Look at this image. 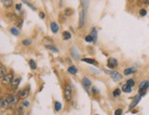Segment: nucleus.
Listing matches in <instances>:
<instances>
[{"mask_svg": "<svg viewBox=\"0 0 149 115\" xmlns=\"http://www.w3.org/2000/svg\"><path fill=\"white\" fill-rule=\"evenodd\" d=\"M64 95L66 101H70L72 99V89L70 86H66L64 90Z\"/></svg>", "mask_w": 149, "mask_h": 115, "instance_id": "1", "label": "nucleus"}, {"mask_svg": "<svg viewBox=\"0 0 149 115\" xmlns=\"http://www.w3.org/2000/svg\"><path fill=\"white\" fill-rule=\"evenodd\" d=\"M106 73L110 74V76H111L112 80H114V81H119V80H121L122 78H123V76H122V75L120 73H118V72H116V71H107L105 70Z\"/></svg>", "mask_w": 149, "mask_h": 115, "instance_id": "2", "label": "nucleus"}, {"mask_svg": "<svg viewBox=\"0 0 149 115\" xmlns=\"http://www.w3.org/2000/svg\"><path fill=\"white\" fill-rule=\"evenodd\" d=\"M6 100H7L9 106H15L16 104L18 103V98L15 95H8L6 98Z\"/></svg>", "mask_w": 149, "mask_h": 115, "instance_id": "3", "label": "nucleus"}, {"mask_svg": "<svg viewBox=\"0 0 149 115\" xmlns=\"http://www.w3.org/2000/svg\"><path fill=\"white\" fill-rule=\"evenodd\" d=\"M148 87H149L148 80H145V81H143L142 83H141L140 86H139V89H140V96H143L145 94V90H146V89Z\"/></svg>", "mask_w": 149, "mask_h": 115, "instance_id": "4", "label": "nucleus"}, {"mask_svg": "<svg viewBox=\"0 0 149 115\" xmlns=\"http://www.w3.org/2000/svg\"><path fill=\"white\" fill-rule=\"evenodd\" d=\"M3 78L2 79L3 84H8V83H11L12 80L14 79L13 75H12V74H7V75H6L4 78Z\"/></svg>", "mask_w": 149, "mask_h": 115, "instance_id": "5", "label": "nucleus"}, {"mask_svg": "<svg viewBox=\"0 0 149 115\" xmlns=\"http://www.w3.org/2000/svg\"><path fill=\"white\" fill-rule=\"evenodd\" d=\"M117 64H118V61L116 59L110 58V59L108 60V66L110 67V68H114L115 66H117Z\"/></svg>", "mask_w": 149, "mask_h": 115, "instance_id": "6", "label": "nucleus"}, {"mask_svg": "<svg viewBox=\"0 0 149 115\" xmlns=\"http://www.w3.org/2000/svg\"><path fill=\"white\" fill-rule=\"evenodd\" d=\"M29 89H22V90H20V92H18V97L20 98V99H25V98L28 97L29 95Z\"/></svg>", "mask_w": 149, "mask_h": 115, "instance_id": "7", "label": "nucleus"}, {"mask_svg": "<svg viewBox=\"0 0 149 115\" xmlns=\"http://www.w3.org/2000/svg\"><path fill=\"white\" fill-rule=\"evenodd\" d=\"M20 78H14L12 80V82L10 83V86L12 89H17L20 85Z\"/></svg>", "mask_w": 149, "mask_h": 115, "instance_id": "8", "label": "nucleus"}, {"mask_svg": "<svg viewBox=\"0 0 149 115\" xmlns=\"http://www.w3.org/2000/svg\"><path fill=\"white\" fill-rule=\"evenodd\" d=\"M51 30L53 31V33H57L58 31H59V26L56 22H52L51 23Z\"/></svg>", "mask_w": 149, "mask_h": 115, "instance_id": "9", "label": "nucleus"}, {"mask_svg": "<svg viewBox=\"0 0 149 115\" xmlns=\"http://www.w3.org/2000/svg\"><path fill=\"white\" fill-rule=\"evenodd\" d=\"M140 99H141V96H140V95L134 98V100H133V102H132L131 105H130V110H131V109H133V108H134V107H135L136 105H137V103H138V102H139Z\"/></svg>", "mask_w": 149, "mask_h": 115, "instance_id": "10", "label": "nucleus"}, {"mask_svg": "<svg viewBox=\"0 0 149 115\" xmlns=\"http://www.w3.org/2000/svg\"><path fill=\"white\" fill-rule=\"evenodd\" d=\"M84 18H85V12L82 11L80 13V17H79V23H78V28H81L84 24Z\"/></svg>", "mask_w": 149, "mask_h": 115, "instance_id": "11", "label": "nucleus"}, {"mask_svg": "<svg viewBox=\"0 0 149 115\" xmlns=\"http://www.w3.org/2000/svg\"><path fill=\"white\" fill-rule=\"evenodd\" d=\"M82 83H83V85L86 87V88H88V87H89L90 85H91V81H90L88 78H83V79H82Z\"/></svg>", "mask_w": 149, "mask_h": 115, "instance_id": "12", "label": "nucleus"}, {"mask_svg": "<svg viewBox=\"0 0 149 115\" xmlns=\"http://www.w3.org/2000/svg\"><path fill=\"white\" fill-rule=\"evenodd\" d=\"M82 61L85 63H88V64H98V63L95 61V60L93 59H89V58H84V59H82Z\"/></svg>", "mask_w": 149, "mask_h": 115, "instance_id": "13", "label": "nucleus"}, {"mask_svg": "<svg viewBox=\"0 0 149 115\" xmlns=\"http://www.w3.org/2000/svg\"><path fill=\"white\" fill-rule=\"evenodd\" d=\"M68 72L70 74H73V75H76L77 72V68L74 66V65H71V66L68 68Z\"/></svg>", "mask_w": 149, "mask_h": 115, "instance_id": "14", "label": "nucleus"}, {"mask_svg": "<svg viewBox=\"0 0 149 115\" xmlns=\"http://www.w3.org/2000/svg\"><path fill=\"white\" fill-rule=\"evenodd\" d=\"M0 103H1V107L2 108H5V109H7L9 107L8 103H7V100H5V99H1V101H0Z\"/></svg>", "mask_w": 149, "mask_h": 115, "instance_id": "15", "label": "nucleus"}, {"mask_svg": "<svg viewBox=\"0 0 149 115\" xmlns=\"http://www.w3.org/2000/svg\"><path fill=\"white\" fill-rule=\"evenodd\" d=\"M123 92H125V93H129V92H131V91H132L131 87L128 86L127 84L123 85Z\"/></svg>", "mask_w": 149, "mask_h": 115, "instance_id": "16", "label": "nucleus"}, {"mask_svg": "<svg viewBox=\"0 0 149 115\" xmlns=\"http://www.w3.org/2000/svg\"><path fill=\"white\" fill-rule=\"evenodd\" d=\"M63 38H64V40H66V41L71 39L70 32H68V31H64V32H63Z\"/></svg>", "mask_w": 149, "mask_h": 115, "instance_id": "17", "label": "nucleus"}, {"mask_svg": "<svg viewBox=\"0 0 149 115\" xmlns=\"http://www.w3.org/2000/svg\"><path fill=\"white\" fill-rule=\"evenodd\" d=\"M135 71H136L135 68H127V69H125L124 70V75H130V74L134 73Z\"/></svg>", "mask_w": 149, "mask_h": 115, "instance_id": "18", "label": "nucleus"}, {"mask_svg": "<svg viewBox=\"0 0 149 115\" xmlns=\"http://www.w3.org/2000/svg\"><path fill=\"white\" fill-rule=\"evenodd\" d=\"M10 32L12 34H13V35H16V36L20 35V31H18V30L17 29V28H14V27L10 29Z\"/></svg>", "mask_w": 149, "mask_h": 115, "instance_id": "19", "label": "nucleus"}, {"mask_svg": "<svg viewBox=\"0 0 149 115\" xmlns=\"http://www.w3.org/2000/svg\"><path fill=\"white\" fill-rule=\"evenodd\" d=\"M91 37H92V39H93V42H96V40H97V30L95 29H93L92 30V32H91Z\"/></svg>", "mask_w": 149, "mask_h": 115, "instance_id": "20", "label": "nucleus"}, {"mask_svg": "<svg viewBox=\"0 0 149 115\" xmlns=\"http://www.w3.org/2000/svg\"><path fill=\"white\" fill-rule=\"evenodd\" d=\"M61 108H62V105H61V103L60 102H58V101H56L54 103V109H55V111H60L61 110Z\"/></svg>", "mask_w": 149, "mask_h": 115, "instance_id": "21", "label": "nucleus"}, {"mask_svg": "<svg viewBox=\"0 0 149 115\" xmlns=\"http://www.w3.org/2000/svg\"><path fill=\"white\" fill-rule=\"evenodd\" d=\"M30 66H31V69H36V64H35V62H34V60H30Z\"/></svg>", "mask_w": 149, "mask_h": 115, "instance_id": "22", "label": "nucleus"}, {"mask_svg": "<svg viewBox=\"0 0 149 115\" xmlns=\"http://www.w3.org/2000/svg\"><path fill=\"white\" fill-rule=\"evenodd\" d=\"M120 94H121V90L118 89H115V90L113 91V93H112L113 97H118V96H120Z\"/></svg>", "mask_w": 149, "mask_h": 115, "instance_id": "23", "label": "nucleus"}, {"mask_svg": "<svg viewBox=\"0 0 149 115\" xmlns=\"http://www.w3.org/2000/svg\"><path fill=\"white\" fill-rule=\"evenodd\" d=\"M22 44L23 45H31V40H30V39L24 40L23 42H22Z\"/></svg>", "mask_w": 149, "mask_h": 115, "instance_id": "24", "label": "nucleus"}, {"mask_svg": "<svg viewBox=\"0 0 149 115\" xmlns=\"http://www.w3.org/2000/svg\"><path fill=\"white\" fill-rule=\"evenodd\" d=\"M5 75H6V69H5L4 65H3V64H1V76H2V78H4Z\"/></svg>", "mask_w": 149, "mask_h": 115, "instance_id": "25", "label": "nucleus"}, {"mask_svg": "<svg viewBox=\"0 0 149 115\" xmlns=\"http://www.w3.org/2000/svg\"><path fill=\"white\" fill-rule=\"evenodd\" d=\"M47 49H49V50H52V51L55 52V53H57V52H58V49H57L56 47L52 46V45H48V46H47Z\"/></svg>", "mask_w": 149, "mask_h": 115, "instance_id": "26", "label": "nucleus"}, {"mask_svg": "<svg viewBox=\"0 0 149 115\" xmlns=\"http://www.w3.org/2000/svg\"><path fill=\"white\" fill-rule=\"evenodd\" d=\"M127 85L130 87L134 86V79H128L127 80Z\"/></svg>", "mask_w": 149, "mask_h": 115, "instance_id": "27", "label": "nucleus"}, {"mask_svg": "<svg viewBox=\"0 0 149 115\" xmlns=\"http://www.w3.org/2000/svg\"><path fill=\"white\" fill-rule=\"evenodd\" d=\"M122 114H123V110L122 109H118L114 112V115H122Z\"/></svg>", "mask_w": 149, "mask_h": 115, "instance_id": "28", "label": "nucleus"}, {"mask_svg": "<svg viewBox=\"0 0 149 115\" xmlns=\"http://www.w3.org/2000/svg\"><path fill=\"white\" fill-rule=\"evenodd\" d=\"M72 53H72V54H73V56H74V58H77V59H78V58H79V55H77V52H76V49H74V48H73L72 49Z\"/></svg>", "mask_w": 149, "mask_h": 115, "instance_id": "29", "label": "nucleus"}, {"mask_svg": "<svg viewBox=\"0 0 149 115\" xmlns=\"http://www.w3.org/2000/svg\"><path fill=\"white\" fill-rule=\"evenodd\" d=\"M4 2V4L7 6V7H8V6H10V5H12V0H5V1H3Z\"/></svg>", "mask_w": 149, "mask_h": 115, "instance_id": "30", "label": "nucleus"}, {"mask_svg": "<svg viewBox=\"0 0 149 115\" xmlns=\"http://www.w3.org/2000/svg\"><path fill=\"white\" fill-rule=\"evenodd\" d=\"M85 40H86V42H93L92 37H91V36H90V35L87 36V37L85 38Z\"/></svg>", "mask_w": 149, "mask_h": 115, "instance_id": "31", "label": "nucleus"}, {"mask_svg": "<svg viewBox=\"0 0 149 115\" xmlns=\"http://www.w3.org/2000/svg\"><path fill=\"white\" fill-rule=\"evenodd\" d=\"M140 15L142 16V17H145V16L146 15V10H145V8H142L140 10Z\"/></svg>", "mask_w": 149, "mask_h": 115, "instance_id": "32", "label": "nucleus"}, {"mask_svg": "<svg viewBox=\"0 0 149 115\" xmlns=\"http://www.w3.org/2000/svg\"><path fill=\"white\" fill-rule=\"evenodd\" d=\"M64 13H66V15H71L72 14V10H71L70 8H66V11H64Z\"/></svg>", "mask_w": 149, "mask_h": 115, "instance_id": "33", "label": "nucleus"}, {"mask_svg": "<svg viewBox=\"0 0 149 115\" xmlns=\"http://www.w3.org/2000/svg\"><path fill=\"white\" fill-rule=\"evenodd\" d=\"M40 18H45V14H44L43 12H41V13H40Z\"/></svg>", "mask_w": 149, "mask_h": 115, "instance_id": "34", "label": "nucleus"}, {"mask_svg": "<svg viewBox=\"0 0 149 115\" xmlns=\"http://www.w3.org/2000/svg\"><path fill=\"white\" fill-rule=\"evenodd\" d=\"M20 7H21V5H20V4H17V5H16V8L18 9V10H20Z\"/></svg>", "mask_w": 149, "mask_h": 115, "instance_id": "35", "label": "nucleus"}, {"mask_svg": "<svg viewBox=\"0 0 149 115\" xmlns=\"http://www.w3.org/2000/svg\"><path fill=\"white\" fill-rule=\"evenodd\" d=\"M140 2H142V3H145V4H147V3H149V0H141Z\"/></svg>", "mask_w": 149, "mask_h": 115, "instance_id": "36", "label": "nucleus"}, {"mask_svg": "<svg viewBox=\"0 0 149 115\" xmlns=\"http://www.w3.org/2000/svg\"><path fill=\"white\" fill-rule=\"evenodd\" d=\"M24 106L25 107H29V105H30V103H29V101H24Z\"/></svg>", "mask_w": 149, "mask_h": 115, "instance_id": "37", "label": "nucleus"}]
</instances>
